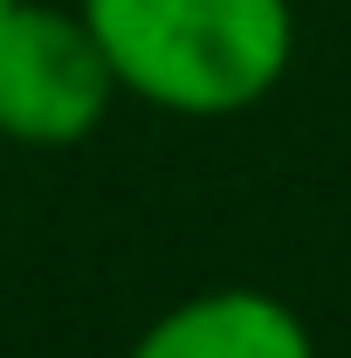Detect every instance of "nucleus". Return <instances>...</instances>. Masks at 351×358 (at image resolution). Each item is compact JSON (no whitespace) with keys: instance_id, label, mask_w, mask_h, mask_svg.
<instances>
[{"instance_id":"f257e3e1","label":"nucleus","mask_w":351,"mask_h":358,"mask_svg":"<svg viewBox=\"0 0 351 358\" xmlns=\"http://www.w3.org/2000/svg\"><path fill=\"white\" fill-rule=\"evenodd\" d=\"M124 96L173 117H234L289 76V0H76Z\"/></svg>"},{"instance_id":"f03ea898","label":"nucleus","mask_w":351,"mask_h":358,"mask_svg":"<svg viewBox=\"0 0 351 358\" xmlns=\"http://www.w3.org/2000/svg\"><path fill=\"white\" fill-rule=\"evenodd\" d=\"M124 90L110 76V55L89 35L83 7L7 0L0 7V138L62 152L96 138Z\"/></svg>"},{"instance_id":"7ed1b4c3","label":"nucleus","mask_w":351,"mask_h":358,"mask_svg":"<svg viewBox=\"0 0 351 358\" xmlns=\"http://www.w3.org/2000/svg\"><path fill=\"white\" fill-rule=\"evenodd\" d=\"M124 358H317V338L303 310L282 303L275 289L220 282V289H200L173 310H159Z\"/></svg>"},{"instance_id":"20e7f679","label":"nucleus","mask_w":351,"mask_h":358,"mask_svg":"<svg viewBox=\"0 0 351 358\" xmlns=\"http://www.w3.org/2000/svg\"><path fill=\"white\" fill-rule=\"evenodd\" d=\"M0 7H7V0H0Z\"/></svg>"}]
</instances>
